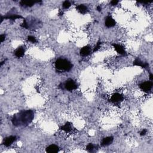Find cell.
Returning a JSON list of instances; mask_svg holds the SVG:
<instances>
[{"label": "cell", "mask_w": 153, "mask_h": 153, "mask_svg": "<svg viewBox=\"0 0 153 153\" xmlns=\"http://www.w3.org/2000/svg\"><path fill=\"white\" fill-rule=\"evenodd\" d=\"M35 1H22L21 2V5H25V6L28 7H31L35 3Z\"/></svg>", "instance_id": "9a60e30c"}, {"label": "cell", "mask_w": 153, "mask_h": 153, "mask_svg": "<svg viewBox=\"0 0 153 153\" xmlns=\"http://www.w3.org/2000/svg\"><path fill=\"white\" fill-rule=\"evenodd\" d=\"M97 10H98L99 12H100V11L101 10V7H100V6H98V7H97Z\"/></svg>", "instance_id": "4316f807"}, {"label": "cell", "mask_w": 153, "mask_h": 153, "mask_svg": "<svg viewBox=\"0 0 153 153\" xmlns=\"http://www.w3.org/2000/svg\"><path fill=\"white\" fill-rule=\"evenodd\" d=\"M70 6H71V3L69 1H65L63 3V7L65 9H68Z\"/></svg>", "instance_id": "ac0fdd59"}, {"label": "cell", "mask_w": 153, "mask_h": 153, "mask_svg": "<svg viewBox=\"0 0 153 153\" xmlns=\"http://www.w3.org/2000/svg\"><path fill=\"white\" fill-rule=\"evenodd\" d=\"M150 79L151 80V81H152L153 80V74H150Z\"/></svg>", "instance_id": "484cf974"}, {"label": "cell", "mask_w": 153, "mask_h": 153, "mask_svg": "<svg viewBox=\"0 0 153 153\" xmlns=\"http://www.w3.org/2000/svg\"><path fill=\"white\" fill-rule=\"evenodd\" d=\"M114 47L115 50L117 51V52L118 53H119L120 55H124L126 54V51L124 50V48L122 46L119 45V44H112Z\"/></svg>", "instance_id": "ba28073f"}, {"label": "cell", "mask_w": 153, "mask_h": 153, "mask_svg": "<svg viewBox=\"0 0 153 153\" xmlns=\"http://www.w3.org/2000/svg\"><path fill=\"white\" fill-rule=\"evenodd\" d=\"M118 2V1H117V0H113V1H111V5H117Z\"/></svg>", "instance_id": "603a6c76"}, {"label": "cell", "mask_w": 153, "mask_h": 153, "mask_svg": "<svg viewBox=\"0 0 153 153\" xmlns=\"http://www.w3.org/2000/svg\"><path fill=\"white\" fill-rule=\"evenodd\" d=\"M22 26L23 28H26V29H28V24H27L26 21L25 19H24V24L22 25Z\"/></svg>", "instance_id": "7402d4cb"}, {"label": "cell", "mask_w": 153, "mask_h": 153, "mask_svg": "<svg viewBox=\"0 0 153 153\" xmlns=\"http://www.w3.org/2000/svg\"><path fill=\"white\" fill-rule=\"evenodd\" d=\"M4 18L9 19H11V20H15V19H17L22 18V16L19 15H17V14H13V15H12L10 16H7V17H4Z\"/></svg>", "instance_id": "e0dca14e"}, {"label": "cell", "mask_w": 153, "mask_h": 153, "mask_svg": "<svg viewBox=\"0 0 153 153\" xmlns=\"http://www.w3.org/2000/svg\"><path fill=\"white\" fill-rule=\"evenodd\" d=\"M146 133H147V130L143 129V130H142V132H141V136L145 135L146 134Z\"/></svg>", "instance_id": "cb8c5ba5"}, {"label": "cell", "mask_w": 153, "mask_h": 153, "mask_svg": "<svg viewBox=\"0 0 153 153\" xmlns=\"http://www.w3.org/2000/svg\"><path fill=\"white\" fill-rule=\"evenodd\" d=\"M5 35H1V43L4 41V40H5Z\"/></svg>", "instance_id": "d4e9b609"}, {"label": "cell", "mask_w": 153, "mask_h": 153, "mask_svg": "<svg viewBox=\"0 0 153 153\" xmlns=\"http://www.w3.org/2000/svg\"><path fill=\"white\" fill-rule=\"evenodd\" d=\"M113 137H106L105 138H104L102 140V145L103 146H106L108 145L111 144L113 141Z\"/></svg>", "instance_id": "7c38bea8"}, {"label": "cell", "mask_w": 153, "mask_h": 153, "mask_svg": "<svg viewBox=\"0 0 153 153\" xmlns=\"http://www.w3.org/2000/svg\"><path fill=\"white\" fill-rule=\"evenodd\" d=\"M34 117V112L31 110L21 111L16 114L12 118V123L16 126H24L29 124Z\"/></svg>", "instance_id": "6da1fadb"}, {"label": "cell", "mask_w": 153, "mask_h": 153, "mask_svg": "<svg viewBox=\"0 0 153 153\" xmlns=\"http://www.w3.org/2000/svg\"><path fill=\"white\" fill-rule=\"evenodd\" d=\"M28 41L31 42V43H35L36 42V38L35 37H34V36H29L28 37Z\"/></svg>", "instance_id": "d6986e66"}, {"label": "cell", "mask_w": 153, "mask_h": 153, "mask_svg": "<svg viewBox=\"0 0 153 153\" xmlns=\"http://www.w3.org/2000/svg\"><path fill=\"white\" fill-rule=\"evenodd\" d=\"M16 140V136H10L9 137L5 138L4 141V145L5 147H9L14 142V141Z\"/></svg>", "instance_id": "5b68a950"}, {"label": "cell", "mask_w": 153, "mask_h": 153, "mask_svg": "<svg viewBox=\"0 0 153 153\" xmlns=\"http://www.w3.org/2000/svg\"><path fill=\"white\" fill-rule=\"evenodd\" d=\"M59 148L56 145H51L46 148V151L48 153H56L59 152Z\"/></svg>", "instance_id": "8992f818"}, {"label": "cell", "mask_w": 153, "mask_h": 153, "mask_svg": "<svg viewBox=\"0 0 153 153\" xmlns=\"http://www.w3.org/2000/svg\"><path fill=\"white\" fill-rule=\"evenodd\" d=\"M123 99V97L122 96V95L120 94V93H115V94H114L112 96L111 100L112 102L117 103L122 101Z\"/></svg>", "instance_id": "52a82bcc"}, {"label": "cell", "mask_w": 153, "mask_h": 153, "mask_svg": "<svg viewBox=\"0 0 153 153\" xmlns=\"http://www.w3.org/2000/svg\"><path fill=\"white\" fill-rule=\"evenodd\" d=\"M153 87V82H142L140 85V88L145 92H148L150 91Z\"/></svg>", "instance_id": "277c9868"}, {"label": "cell", "mask_w": 153, "mask_h": 153, "mask_svg": "<svg viewBox=\"0 0 153 153\" xmlns=\"http://www.w3.org/2000/svg\"><path fill=\"white\" fill-rule=\"evenodd\" d=\"M61 129L63 130L66 131V132H70V131L71 130V124L70 123H66L64 126H63L62 127Z\"/></svg>", "instance_id": "2e32d148"}, {"label": "cell", "mask_w": 153, "mask_h": 153, "mask_svg": "<svg viewBox=\"0 0 153 153\" xmlns=\"http://www.w3.org/2000/svg\"><path fill=\"white\" fill-rule=\"evenodd\" d=\"M101 43H100V42H98V43H97V45L96 46V47H94V50H93V52H95V51H96L97 50H98L99 48H100V45H101Z\"/></svg>", "instance_id": "44dd1931"}, {"label": "cell", "mask_w": 153, "mask_h": 153, "mask_svg": "<svg viewBox=\"0 0 153 153\" xmlns=\"http://www.w3.org/2000/svg\"><path fill=\"white\" fill-rule=\"evenodd\" d=\"M65 87L66 90L69 91H72L73 90H75L77 88V85L76 82H74L72 80H69L66 81V82L65 84Z\"/></svg>", "instance_id": "3957f363"}, {"label": "cell", "mask_w": 153, "mask_h": 153, "mask_svg": "<svg viewBox=\"0 0 153 153\" xmlns=\"http://www.w3.org/2000/svg\"><path fill=\"white\" fill-rule=\"evenodd\" d=\"M90 47L89 46H85V47H82L80 50V54L82 56H88L89 54L90 53Z\"/></svg>", "instance_id": "30bf717a"}, {"label": "cell", "mask_w": 153, "mask_h": 153, "mask_svg": "<svg viewBox=\"0 0 153 153\" xmlns=\"http://www.w3.org/2000/svg\"><path fill=\"white\" fill-rule=\"evenodd\" d=\"M24 53H25V49L23 48L22 47H20L16 51L15 55L17 58H21V57L24 56Z\"/></svg>", "instance_id": "5bb4252c"}, {"label": "cell", "mask_w": 153, "mask_h": 153, "mask_svg": "<svg viewBox=\"0 0 153 153\" xmlns=\"http://www.w3.org/2000/svg\"><path fill=\"white\" fill-rule=\"evenodd\" d=\"M56 68L60 71H69L72 68V64L68 60L63 59H59L55 63Z\"/></svg>", "instance_id": "7a4b0ae2"}, {"label": "cell", "mask_w": 153, "mask_h": 153, "mask_svg": "<svg viewBox=\"0 0 153 153\" xmlns=\"http://www.w3.org/2000/svg\"><path fill=\"white\" fill-rule=\"evenodd\" d=\"M77 9L82 14H85L87 12V7L83 4L78 5L77 7Z\"/></svg>", "instance_id": "4fadbf2b"}, {"label": "cell", "mask_w": 153, "mask_h": 153, "mask_svg": "<svg viewBox=\"0 0 153 153\" xmlns=\"http://www.w3.org/2000/svg\"><path fill=\"white\" fill-rule=\"evenodd\" d=\"M115 25H116V22L111 17L108 16V17H106V20H105V26L106 27L111 28V27L115 26Z\"/></svg>", "instance_id": "9c48e42d"}, {"label": "cell", "mask_w": 153, "mask_h": 153, "mask_svg": "<svg viewBox=\"0 0 153 153\" xmlns=\"http://www.w3.org/2000/svg\"><path fill=\"white\" fill-rule=\"evenodd\" d=\"M86 149H87V150H88L89 151H93V150L94 149V145H93L92 143H89V144L87 145Z\"/></svg>", "instance_id": "ffe728a7"}, {"label": "cell", "mask_w": 153, "mask_h": 153, "mask_svg": "<svg viewBox=\"0 0 153 153\" xmlns=\"http://www.w3.org/2000/svg\"><path fill=\"white\" fill-rule=\"evenodd\" d=\"M133 65L139 66L142 68H147L149 66V65L147 63H143L139 59H136L135 61L133 62Z\"/></svg>", "instance_id": "8fae6325"}]
</instances>
